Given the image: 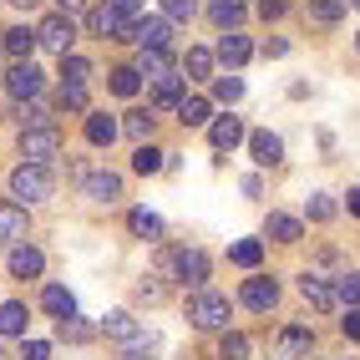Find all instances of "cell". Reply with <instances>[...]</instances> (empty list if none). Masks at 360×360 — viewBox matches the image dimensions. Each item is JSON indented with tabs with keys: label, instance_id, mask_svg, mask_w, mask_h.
Instances as JSON below:
<instances>
[{
	"label": "cell",
	"instance_id": "27",
	"mask_svg": "<svg viewBox=\"0 0 360 360\" xmlns=\"http://www.w3.org/2000/svg\"><path fill=\"white\" fill-rule=\"evenodd\" d=\"M0 238H26V208L0 203Z\"/></svg>",
	"mask_w": 360,
	"mask_h": 360
},
{
	"label": "cell",
	"instance_id": "18",
	"mask_svg": "<svg viewBox=\"0 0 360 360\" xmlns=\"http://www.w3.org/2000/svg\"><path fill=\"white\" fill-rule=\"evenodd\" d=\"M208 142H213L219 153H233L238 142H244V122H238V117H219V122L208 127Z\"/></svg>",
	"mask_w": 360,
	"mask_h": 360
},
{
	"label": "cell",
	"instance_id": "25",
	"mask_svg": "<svg viewBox=\"0 0 360 360\" xmlns=\"http://www.w3.org/2000/svg\"><path fill=\"white\" fill-rule=\"evenodd\" d=\"M259 259H264V238H238V244H229V264H238V269H254Z\"/></svg>",
	"mask_w": 360,
	"mask_h": 360
},
{
	"label": "cell",
	"instance_id": "45",
	"mask_svg": "<svg viewBox=\"0 0 360 360\" xmlns=\"http://www.w3.org/2000/svg\"><path fill=\"white\" fill-rule=\"evenodd\" d=\"M340 330L350 335V340H360V309H345V320H340Z\"/></svg>",
	"mask_w": 360,
	"mask_h": 360
},
{
	"label": "cell",
	"instance_id": "15",
	"mask_svg": "<svg viewBox=\"0 0 360 360\" xmlns=\"http://www.w3.org/2000/svg\"><path fill=\"white\" fill-rule=\"evenodd\" d=\"M213 56H219L229 71L233 66H244L249 56H254V46H249V36H238V31H229V36H219V51H213Z\"/></svg>",
	"mask_w": 360,
	"mask_h": 360
},
{
	"label": "cell",
	"instance_id": "41",
	"mask_svg": "<svg viewBox=\"0 0 360 360\" xmlns=\"http://www.w3.org/2000/svg\"><path fill=\"white\" fill-rule=\"evenodd\" d=\"M61 340L86 345V340H91V325H82V320H61Z\"/></svg>",
	"mask_w": 360,
	"mask_h": 360
},
{
	"label": "cell",
	"instance_id": "43",
	"mask_svg": "<svg viewBox=\"0 0 360 360\" xmlns=\"http://www.w3.org/2000/svg\"><path fill=\"white\" fill-rule=\"evenodd\" d=\"M20 360H51V345H46V340H26V350H20Z\"/></svg>",
	"mask_w": 360,
	"mask_h": 360
},
{
	"label": "cell",
	"instance_id": "48",
	"mask_svg": "<svg viewBox=\"0 0 360 360\" xmlns=\"http://www.w3.org/2000/svg\"><path fill=\"white\" fill-rule=\"evenodd\" d=\"M11 6H20V11H31V6H41V0H11Z\"/></svg>",
	"mask_w": 360,
	"mask_h": 360
},
{
	"label": "cell",
	"instance_id": "29",
	"mask_svg": "<svg viewBox=\"0 0 360 360\" xmlns=\"http://www.w3.org/2000/svg\"><path fill=\"white\" fill-rule=\"evenodd\" d=\"M127 229H132L137 238H162V219H158V213H148V208H132V213H127Z\"/></svg>",
	"mask_w": 360,
	"mask_h": 360
},
{
	"label": "cell",
	"instance_id": "23",
	"mask_svg": "<svg viewBox=\"0 0 360 360\" xmlns=\"http://www.w3.org/2000/svg\"><path fill=\"white\" fill-rule=\"evenodd\" d=\"M137 46H167V15H142L137 31H132Z\"/></svg>",
	"mask_w": 360,
	"mask_h": 360
},
{
	"label": "cell",
	"instance_id": "8",
	"mask_svg": "<svg viewBox=\"0 0 360 360\" xmlns=\"http://www.w3.org/2000/svg\"><path fill=\"white\" fill-rule=\"evenodd\" d=\"M6 91H11V97L36 102V97H41V71H36L31 61H15V66L6 71Z\"/></svg>",
	"mask_w": 360,
	"mask_h": 360
},
{
	"label": "cell",
	"instance_id": "16",
	"mask_svg": "<svg viewBox=\"0 0 360 360\" xmlns=\"http://www.w3.org/2000/svg\"><path fill=\"white\" fill-rule=\"evenodd\" d=\"M41 304H46V315H56V320H77V295L61 290V284H46Z\"/></svg>",
	"mask_w": 360,
	"mask_h": 360
},
{
	"label": "cell",
	"instance_id": "10",
	"mask_svg": "<svg viewBox=\"0 0 360 360\" xmlns=\"http://www.w3.org/2000/svg\"><path fill=\"white\" fill-rule=\"evenodd\" d=\"M309 350H315V330H309V325L279 330V360H304Z\"/></svg>",
	"mask_w": 360,
	"mask_h": 360
},
{
	"label": "cell",
	"instance_id": "30",
	"mask_svg": "<svg viewBox=\"0 0 360 360\" xmlns=\"http://www.w3.org/2000/svg\"><path fill=\"white\" fill-rule=\"evenodd\" d=\"M208 112H213V107H208V97H183L178 122H183V127H203V122H208Z\"/></svg>",
	"mask_w": 360,
	"mask_h": 360
},
{
	"label": "cell",
	"instance_id": "51",
	"mask_svg": "<svg viewBox=\"0 0 360 360\" xmlns=\"http://www.w3.org/2000/svg\"><path fill=\"white\" fill-rule=\"evenodd\" d=\"M355 46H360V41H355Z\"/></svg>",
	"mask_w": 360,
	"mask_h": 360
},
{
	"label": "cell",
	"instance_id": "14",
	"mask_svg": "<svg viewBox=\"0 0 360 360\" xmlns=\"http://www.w3.org/2000/svg\"><path fill=\"white\" fill-rule=\"evenodd\" d=\"M244 0H208V20H213V26H219V31H238V26H244Z\"/></svg>",
	"mask_w": 360,
	"mask_h": 360
},
{
	"label": "cell",
	"instance_id": "4",
	"mask_svg": "<svg viewBox=\"0 0 360 360\" xmlns=\"http://www.w3.org/2000/svg\"><path fill=\"white\" fill-rule=\"evenodd\" d=\"M86 26H91V36H102V41H132L137 20H127L117 6H97V11L86 15Z\"/></svg>",
	"mask_w": 360,
	"mask_h": 360
},
{
	"label": "cell",
	"instance_id": "5",
	"mask_svg": "<svg viewBox=\"0 0 360 360\" xmlns=\"http://www.w3.org/2000/svg\"><path fill=\"white\" fill-rule=\"evenodd\" d=\"M61 153V132L56 127H26V132H20V158H26V162H51Z\"/></svg>",
	"mask_w": 360,
	"mask_h": 360
},
{
	"label": "cell",
	"instance_id": "49",
	"mask_svg": "<svg viewBox=\"0 0 360 360\" xmlns=\"http://www.w3.org/2000/svg\"><path fill=\"white\" fill-rule=\"evenodd\" d=\"M77 6H82V0H61V11H66V15H71V11H77Z\"/></svg>",
	"mask_w": 360,
	"mask_h": 360
},
{
	"label": "cell",
	"instance_id": "44",
	"mask_svg": "<svg viewBox=\"0 0 360 360\" xmlns=\"http://www.w3.org/2000/svg\"><path fill=\"white\" fill-rule=\"evenodd\" d=\"M107 6H117L127 20H142V0H107Z\"/></svg>",
	"mask_w": 360,
	"mask_h": 360
},
{
	"label": "cell",
	"instance_id": "13",
	"mask_svg": "<svg viewBox=\"0 0 360 360\" xmlns=\"http://www.w3.org/2000/svg\"><path fill=\"white\" fill-rule=\"evenodd\" d=\"M82 193L91 203H112V198H122V178H117V173H86L82 178Z\"/></svg>",
	"mask_w": 360,
	"mask_h": 360
},
{
	"label": "cell",
	"instance_id": "38",
	"mask_svg": "<svg viewBox=\"0 0 360 360\" xmlns=\"http://www.w3.org/2000/svg\"><path fill=\"white\" fill-rule=\"evenodd\" d=\"M162 15L167 20H193L198 15V0H162Z\"/></svg>",
	"mask_w": 360,
	"mask_h": 360
},
{
	"label": "cell",
	"instance_id": "37",
	"mask_svg": "<svg viewBox=\"0 0 360 360\" xmlns=\"http://www.w3.org/2000/svg\"><path fill=\"white\" fill-rule=\"evenodd\" d=\"M219 355H224V360H249V340H244V335H229V330H224Z\"/></svg>",
	"mask_w": 360,
	"mask_h": 360
},
{
	"label": "cell",
	"instance_id": "33",
	"mask_svg": "<svg viewBox=\"0 0 360 360\" xmlns=\"http://www.w3.org/2000/svg\"><path fill=\"white\" fill-rule=\"evenodd\" d=\"M153 122H158L153 112H127V122H122V132H127V137H137V142H148V137H153Z\"/></svg>",
	"mask_w": 360,
	"mask_h": 360
},
{
	"label": "cell",
	"instance_id": "21",
	"mask_svg": "<svg viewBox=\"0 0 360 360\" xmlns=\"http://www.w3.org/2000/svg\"><path fill=\"white\" fill-rule=\"evenodd\" d=\"M137 71L148 82H162V77H173V61H167V51L162 46H142V61H137Z\"/></svg>",
	"mask_w": 360,
	"mask_h": 360
},
{
	"label": "cell",
	"instance_id": "2",
	"mask_svg": "<svg viewBox=\"0 0 360 360\" xmlns=\"http://www.w3.org/2000/svg\"><path fill=\"white\" fill-rule=\"evenodd\" d=\"M36 41H41V51H51V56H71L77 26H71V15H66V11H56V15H46L41 26H36Z\"/></svg>",
	"mask_w": 360,
	"mask_h": 360
},
{
	"label": "cell",
	"instance_id": "24",
	"mask_svg": "<svg viewBox=\"0 0 360 360\" xmlns=\"http://www.w3.org/2000/svg\"><path fill=\"white\" fill-rule=\"evenodd\" d=\"M264 233L279 238V244H300V238H304L300 219H290V213H269V229H264Z\"/></svg>",
	"mask_w": 360,
	"mask_h": 360
},
{
	"label": "cell",
	"instance_id": "26",
	"mask_svg": "<svg viewBox=\"0 0 360 360\" xmlns=\"http://www.w3.org/2000/svg\"><path fill=\"white\" fill-rule=\"evenodd\" d=\"M153 102L167 112V107H183V77H162V82H153Z\"/></svg>",
	"mask_w": 360,
	"mask_h": 360
},
{
	"label": "cell",
	"instance_id": "7",
	"mask_svg": "<svg viewBox=\"0 0 360 360\" xmlns=\"http://www.w3.org/2000/svg\"><path fill=\"white\" fill-rule=\"evenodd\" d=\"M300 295H304L309 309H320V315H330V309L340 304V290H335L330 279H320V274H304V279H300Z\"/></svg>",
	"mask_w": 360,
	"mask_h": 360
},
{
	"label": "cell",
	"instance_id": "31",
	"mask_svg": "<svg viewBox=\"0 0 360 360\" xmlns=\"http://www.w3.org/2000/svg\"><path fill=\"white\" fill-rule=\"evenodd\" d=\"M137 86H142V71L137 66H117L112 71V91H117V97H137Z\"/></svg>",
	"mask_w": 360,
	"mask_h": 360
},
{
	"label": "cell",
	"instance_id": "17",
	"mask_svg": "<svg viewBox=\"0 0 360 360\" xmlns=\"http://www.w3.org/2000/svg\"><path fill=\"white\" fill-rule=\"evenodd\" d=\"M36 31H26V26H11V31H0V51L6 56H15V61H26L31 51H36Z\"/></svg>",
	"mask_w": 360,
	"mask_h": 360
},
{
	"label": "cell",
	"instance_id": "3",
	"mask_svg": "<svg viewBox=\"0 0 360 360\" xmlns=\"http://www.w3.org/2000/svg\"><path fill=\"white\" fill-rule=\"evenodd\" d=\"M11 193H15V198H26V203L51 198V173H46L41 162H20L15 173H11Z\"/></svg>",
	"mask_w": 360,
	"mask_h": 360
},
{
	"label": "cell",
	"instance_id": "34",
	"mask_svg": "<svg viewBox=\"0 0 360 360\" xmlns=\"http://www.w3.org/2000/svg\"><path fill=\"white\" fill-rule=\"evenodd\" d=\"M86 77H91V61H86V56H61V82L86 86Z\"/></svg>",
	"mask_w": 360,
	"mask_h": 360
},
{
	"label": "cell",
	"instance_id": "35",
	"mask_svg": "<svg viewBox=\"0 0 360 360\" xmlns=\"http://www.w3.org/2000/svg\"><path fill=\"white\" fill-rule=\"evenodd\" d=\"M213 61H219L213 51H203V46H193V51H188V61H183V71H188V77H208V71H213Z\"/></svg>",
	"mask_w": 360,
	"mask_h": 360
},
{
	"label": "cell",
	"instance_id": "47",
	"mask_svg": "<svg viewBox=\"0 0 360 360\" xmlns=\"http://www.w3.org/2000/svg\"><path fill=\"white\" fill-rule=\"evenodd\" d=\"M350 213L360 219V188H350Z\"/></svg>",
	"mask_w": 360,
	"mask_h": 360
},
{
	"label": "cell",
	"instance_id": "28",
	"mask_svg": "<svg viewBox=\"0 0 360 360\" xmlns=\"http://www.w3.org/2000/svg\"><path fill=\"white\" fill-rule=\"evenodd\" d=\"M26 304H20V300H6V304H0V335H26Z\"/></svg>",
	"mask_w": 360,
	"mask_h": 360
},
{
	"label": "cell",
	"instance_id": "1",
	"mask_svg": "<svg viewBox=\"0 0 360 360\" xmlns=\"http://www.w3.org/2000/svg\"><path fill=\"white\" fill-rule=\"evenodd\" d=\"M188 320H193L198 330H229V300L213 295V290L188 295Z\"/></svg>",
	"mask_w": 360,
	"mask_h": 360
},
{
	"label": "cell",
	"instance_id": "20",
	"mask_svg": "<svg viewBox=\"0 0 360 360\" xmlns=\"http://www.w3.org/2000/svg\"><path fill=\"white\" fill-rule=\"evenodd\" d=\"M117 132H122V122H112L107 112H91L86 117V142H91V148H112Z\"/></svg>",
	"mask_w": 360,
	"mask_h": 360
},
{
	"label": "cell",
	"instance_id": "50",
	"mask_svg": "<svg viewBox=\"0 0 360 360\" xmlns=\"http://www.w3.org/2000/svg\"><path fill=\"white\" fill-rule=\"evenodd\" d=\"M350 6H355V11H360V0H350Z\"/></svg>",
	"mask_w": 360,
	"mask_h": 360
},
{
	"label": "cell",
	"instance_id": "11",
	"mask_svg": "<svg viewBox=\"0 0 360 360\" xmlns=\"http://www.w3.org/2000/svg\"><path fill=\"white\" fill-rule=\"evenodd\" d=\"M249 153H254L259 167H279V162H284V142H279L269 127H259V132H249Z\"/></svg>",
	"mask_w": 360,
	"mask_h": 360
},
{
	"label": "cell",
	"instance_id": "39",
	"mask_svg": "<svg viewBox=\"0 0 360 360\" xmlns=\"http://www.w3.org/2000/svg\"><path fill=\"white\" fill-rule=\"evenodd\" d=\"M335 290H340V304H345V309H360V274H345Z\"/></svg>",
	"mask_w": 360,
	"mask_h": 360
},
{
	"label": "cell",
	"instance_id": "19",
	"mask_svg": "<svg viewBox=\"0 0 360 360\" xmlns=\"http://www.w3.org/2000/svg\"><path fill=\"white\" fill-rule=\"evenodd\" d=\"M102 335H112V340H127V345L142 340V330H137V320L127 315V309H112V315H102Z\"/></svg>",
	"mask_w": 360,
	"mask_h": 360
},
{
	"label": "cell",
	"instance_id": "12",
	"mask_svg": "<svg viewBox=\"0 0 360 360\" xmlns=\"http://www.w3.org/2000/svg\"><path fill=\"white\" fill-rule=\"evenodd\" d=\"M6 264H11V274H15V279H41V269H46V254H41V249H31V244H15Z\"/></svg>",
	"mask_w": 360,
	"mask_h": 360
},
{
	"label": "cell",
	"instance_id": "46",
	"mask_svg": "<svg viewBox=\"0 0 360 360\" xmlns=\"http://www.w3.org/2000/svg\"><path fill=\"white\" fill-rule=\"evenodd\" d=\"M259 15L264 20H279L284 15V0H259Z\"/></svg>",
	"mask_w": 360,
	"mask_h": 360
},
{
	"label": "cell",
	"instance_id": "9",
	"mask_svg": "<svg viewBox=\"0 0 360 360\" xmlns=\"http://www.w3.org/2000/svg\"><path fill=\"white\" fill-rule=\"evenodd\" d=\"M167 264H173V274H178L183 284H203V279H208V254H203V249H178Z\"/></svg>",
	"mask_w": 360,
	"mask_h": 360
},
{
	"label": "cell",
	"instance_id": "22",
	"mask_svg": "<svg viewBox=\"0 0 360 360\" xmlns=\"http://www.w3.org/2000/svg\"><path fill=\"white\" fill-rule=\"evenodd\" d=\"M345 11H350V0H309L304 6V15L315 26H335V20H345Z\"/></svg>",
	"mask_w": 360,
	"mask_h": 360
},
{
	"label": "cell",
	"instance_id": "32",
	"mask_svg": "<svg viewBox=\"0 0 360 360\" xmlns=\"http://www.w3.org/2000/svg\"><path fill=\"white\" fill-rule=\"evenodd\" d=\"M162 158H167V153H158V148L142 142V148L132 153V173H142V178H148V173H162Z\"/></svg>",
	"mask_w": 360,
	"mask_h": 360
},
{
	"label": "cell",
	"instance_id": "6",
	"mask_svg": "<svg viewBox=\"0 0 360 360\" xmlns=\"http://www.w3.org/2000/svg\"><path fill=\"white\" fill-rule=\"evenodd\" d=\"M238 300H244V309H254V315H269L274 300H279V284L274 279H244V290H238Z\"/></svg>",
	"mask_w": 360,
	"mask_h": 360
},
{
	"label": "cell",
	"instance_id": "42",
	"mask_svg": "<svg viewBox=\"0 0 360 360\" xmlns=\"http://www.w3.org/2000/svg\"><path fill=\"white\" fill-rule=\"evenodd\" d=\"M309 219H315V224H325V219H335V203H330L325 193H315V198H309Z\"/></svg>",
	"mask_w": 360,
	"mask_h": 360
},
{
	"label": "cell",
	"instance_id": "36",
	"mask_svg": "<svg viewBox=\"0 0 360 360\" xmlns=\"http://www.w3.org/2000/svg\"><path fill=\"white\" fill-rule=\"evenodd\" d=\"M238 97H244V82H238V77H219V82H213V102H238Z\"/></svg>",
	"mask_w": 360,
	"mask_h": 360
},
{
	"label": "cell",
	"instance_id": "40",
	"mask_svg": "<svg viewBox=\"0 0 360 360\" xmlns=\"http://www.w3.org/2000/svg\"><path fill=\"white\" fill-rule=\"evenodd\" d=\"M61 107H71V112H86V86H77V82H61Z\"/></svg>",
	"mask_w": 360,
	"mask_h": 360
}]
</instances>
